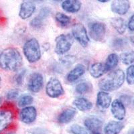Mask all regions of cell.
Segmentation results:
<instances>
[{"instance_id": "cell-1", "label": "cell", "mask_w": 134, "mask_h": 134, "mask_svg": "<svg viewBox=\"0 0 134 134\" xmlns=\"http://www.w3.org/2000/svg\"><path fill=\"white\" fill-rule=\"evenodd\" d=\"M22 57L18 50L8 48L0 54V68L8 71H16L22 65Z\"/></svg>"}, {"instance_id": "cell-2", "label": "cell", "mask_w": 134, "mask_h": 134, "mask_svg": "<svg viewBox=\"0 0 134 134\" xmlns=\"http://www.w3.org/2000/svg\"><path fill=\"white\" fill-rule=\"evenodd\" d=\"M125 73L121 69H117L110 72L109 75L101 79L99 87L102 91L111 92L120 88L125 81Z\"/></svg>"}, {"instance_id": "cell-3", "label": "cell", "mask_w": 134, "mask_h": 134, "mask_svg": "<svg viewBox=\"0 0 134 134\" xmlns=\"http://www.w3.org/2000/svg\"><path fill=\"white\" fill-rule=\"evenodd\" d=\"M23 52L26 59L30 63H36L41 58L40 44L36 38L30 39L25 43Z\"/></svg>"}, {"instance_id": "cell-4", "label": "cell", "mask_w": 134, "mask_h": 134, "mask_svg": "<svg viewBox=\"0 0 134 134\" xmlns=\"http://www.w3.org/2000/svg\"><path fill=\"white\" fill-rule=\"evenodd\" d=\"M55 42V52L58 55H63L69 51L73 43L71 37L65 34H61L57 36Z\"/></svg>"}, {"instance_id": "cell-5", "label": "cell", "mask_w": 134, "mask_h": 134, "mask_svg": "<svg viewBox=\"0 0 134 134\" xmlns=\"http://www.w3.org/2000/svg\"><path fill=\"white\" fill-rule=\"evenodd\" d=\"M46 93L51 98H58L64 94V89L60 81L56 78H51L48 82Z\"/></svg>"}, {"instance_id": "cell-6", "label": "cell", "mask_w": 134, "mask_h": 134, "mask_svg": "<svg viewBox=\"0 0 134 134\" xmlns=\"http://www.w3.org/2000/svg\"><path fill=\"white\" fill-rule=\"evenodd\" d=\"M72 34L74 38L82 46H86L89 42V38L87 34V30L82 24L78 23L73 26Z\"/></svg>"}, {"instance_id": "cell-7", "label": "cell", "mask_w": 134, "mask_h": 134, "mask_svg": "<svg viewBox=\"0 0 134 134\" xmlns=\"http://www.w3.org/2000/svg\"><path fill=\"white\" fill-rule=\"evenodd\" d=\"M106 34V26L103 23L95 22L89 26V35L95 41H102Z\"/></svg>"}, {"instance_id": "cell-8", "label": "cell", "mask_w": 134, "mask_h": 134, "mask_svg": "<svg viewBox=\"0 0 134 134\" xmlns=\"http://www.w3.org/2000/svg\"><path fill=\"white\" fill-rule=\"evenodd\" d=\"M84 124L91 134H103L102 132L103 121L94 116L87 117Z\"/></svg>"}, {"instance_id": "cell-9", "label": "cell", "mask_w": 134, "mask_h": 134, "mask_svg": "<svg viewBox=\"0 0 134 134\" xmlns=\"http://www.w3.org/2000/svg\"><path fill=\"white\" fill-rule=\"evenodd\" d=\"M44 79L42 75L38 72H34L30 76L27 83V87L32 93H38L43 87Z\"/></svg>"}, {"instance_id": "cell-10", "label": "cell", "mask_w": 134, "mask_h": 134, "mask_svg": "<svg viewBox=\"0 0 134 134\" xmlns=\"http://www.w3.org/2000/svg\"><path fill=\"white\" fill-rule=\"evenodd\" d=\"M37 117V111L34 107H26L21 110L20 113V119L21 122L26 124L33 123Z\"/></svg>"}, {"instance_id": "cell-11", "label": "cell", "mask_w": 134, "mask_h": 134, "mask_svg": "<svg viewBox=\"0 0 134 134\" xmlns=\"http://www.w3.org/2000/svg\"><path fill=\"white\" fill-rule=\"evenodd\" d=\"M111 111L113 117L119 121L125 119L126 115V110L124 103L119 99H115L111 103Z\"/></svg>"}, {"instance_id": "cell-12", "label": "cell", "mask_w": 134, "mask_h": 134, "mask_svg": "<svg viewBox=\"0 0 134 134\" xmlns=\"http://www.w3.org/2000/svg\"><path fill=\"white\" fill-rule=\"evenodd\" d=\"M130 8V2L127 0L113 1L111 5V9L113 13L119 15H125Z\"/></svg>"}, {"instance_id": "cell-13", "label": "cell", "mask_w": 134, "mask_h": 134, "mask_svg": "<svg viewBox=\"0 0 134 134\" xmlns=\"http://www.w3.org/2000/svg\"><path fill=\"white\" fill-rule=\"evenodd\" d=\"M111 105V97L107 92L100 91L97 96V106L99 109H108Z\"/></svg>"}, {"instance_id": "cell-14", "label": "cell", "mask_w": 134, "mask_h": 134, "mask_svg": "<svg viewBox=\"0 0 134 134\" xmlns=\"http://www.w3.org/2000/svg\"><path fill=\"white\" fill-rule=\"evenodd\" d=\"M35 9L34 3L31 2H24L20 5L19 15L22 20H26L32 16Z\"/></svg>"}, {"instance_id": "cell-15", "label": "cell", "mask_w": 134, "mask_h": 134, "mask_svg": "<svg viewBox=\"0 0 134 134\" xmlns=\"http://www.w3.org/2000/svg\"><path fill=\"white\" fill-rule=\"evenodd\" d=\"M13 114L9 110H0V133L12 121Z\"/></svg>"}, {"instance_id": "cell-16", "label": "cell", "mask_w": 134, "mask_h": 134, "mask_svg": "<svg viewBox=\"0 0 134 134\" xmlns=\"http://www.w3.org/2000/svg\"><path fill=\"white\" fill-rule=\"evenodd\" d=\"M124 124L121 121H111L104 129L105 134H119L124 128Z\"/></svg>"}, {"instance_id": "cell-17", "label": "cell", "mask_w": 134, "mask_h": 134, "mask_svg": "<svg viewBox=\"0 0 134 134\" xmlns=\"http://www.w3.org/2000/svg\"><path fill=\"white\" fill-rule=\"evenodd\" d=\"M85 69L82 64H78L72 70H70L66 76L67 81L69 82H73L77 81L81 76L84 75Z\"/></svg>"}, {"instance_id": "cell-18", "label": "cell", "mask_w": 134, "mask_h": 134, "mask_svg": "<svg viewBox=\"0 0 134 134\" xmlns=\"http://www.w3.org/2000/svg\"><path fill=\"white\" fill-rule=\"evenodd\" d=\"M62 8L69 13H76L80 10L81 3L77 0H66L62 3Z\"/></svg>"}, {"instance_id": "cell-19", "label": "cell", "mask_w": 134, "mask_h": 134, "mask_svg": "<svg viewBox=\"0 0 134 134\" xmlns=\"http://www.w3.org/2000/svg\"><path fill=\"white\" fill-rule=\"evenodd\" d=\"M76 113L75 109L72 107L66 109L58 115V121L60 124H68L72 120Z\"/></svg>"}, {"instance_id": "cell-20", "label": "cell", "mask_w": 134, "mask_h": 134, "mask_svg": "<svg viewBox=\"0 0 134 134\" xmlns=\"http://www.w3.org/2000/svg\"><path fill=\"white\" fill-rule=\"evenodd\" d=\"M73 105L76 109L81 111H90L93 107V104L90 100L84 97L77 98L75 99L73 101Z\"/></svg>"}, {"instance_id": "cell-21", "label": "cell", "mask_w": 134, "mask_h": 134, "mask_svg": "<svg viewBox=\"0 0 134 134\" xmlns=\"http://www.w3.org/2000/svg\"><path fill=\"white\" fill-rule=\"evenodd\" d=\"M111 24L116 31L120 34H124L127 29L126 21L120 17L111 19Z\"/></svg>"}, {"instance_id": "cell-22", "label": "cell", "mask_w": 134, "mask_h": 134, "mask_svg": "<svg viewBox=\"0 0 134 134\" xmlns=\"http://www.w3.org/2000/svg\"><path fill=\"white\" fill-rule=\"evenodd\" d=\"M89 72L91 75L95 79L100 78L106 72L104 64L101 63H96L92 64L90 67Z\"/></svg>"}, {"instance_id": "cell-23", "label": "cell", "mask_w": 134, "mask_h": 134, "mask_svg": "<svg viewBox=\"0 0 134 134\" xmlns=\"http://www.w3.org/2000/svg\"><path fill=\"white\" fill-rule=\"evenodd\" d=\"M49 13H50V11L48 9H46V8H44V9H42L40 11V14L36 18H34L31 21V26L33 27H34V28H40V27H41V26L43 24V21H44V18L48 16Z\"/></svg>"}, {"instance_id": "cell-24", "label": "cell", "mask_w": 134, "mask_h": 134, "mask_svg": "<svg viewBox=\"0 0 134 134\" xmlns=\"http://www.w3.org/2000/svg\"><path fill=\"white\" fill-rule=\"evenodd\" d=\"M118 63H119V57L116 54L113 53L109 55L104 64L105 71H110L114 69L115 67L117 66Z\"/></svg>"}, {"instance_id": "cell-25", "label": "cell", "mask_w": 134, "mask_h": 134, "mask_svg": "<svg viewBox=\"0 0 134 134\" xmlns=\"http://www.w3.org/2000/svg\"><path fill=\"white\" fill-rule=\"evenodd\" d=\"M120 60L125 65H130L134 63V51L123 52L120 55Z\"/></svg>"}, {"instance_id": "cell-26", "label": "cell", "mask_w": 134, "mask_h": 134, "mask_svg": "<svg viewBox=\"0 0 134 134\" xmlns=\"http://www.w3.org/2000/svg\"><path fill=\"white\" fill-rule=\"evenodd\" d=\"M92 88V86L90 82H80L76 86L75 90L77 93L80 94H83L90 92Z\"/></svg>"}, {"instance_id": "cell-27", "label": "cell", "mask_w": 134, "mask_h": 134, "mask_svg": "<svg viewBox=\"0 0 134 134\" xmlns=\"http://www.w3.org/2000/svg\"><path fill=\"white\" fill-rule=\"evenodd\" d=\"M56 20L61 26H64L69 24L70 21V18L66 14H63L61 12H58L55 15Z\"/></svg>"}, {"instance_id": "cell-28", "label": "cell", "mask_w": 134, "mask_h": 134, "mask_svg": "<svg viewBox=\"0 0 134 134\" xmlns=\"http://www.w3.org/2000/svg\"><path fill=\"white\" fill-rule=\"evenodd\" d=\"M34 99L30 94H24L20 98L18 101V105L20 107H26L27 105H30L33 102Z\"/></svg>"}, {"instance_id": "cell-29", "label": "cell", "mask_w": 134, "mask_h": 134, "mask_svg": "<svg viewBox=\"0 0 134 134\" xmlns=\"http://www.w3.org/2000/svg\"><path fill=\"white\" fill-rule=\"evenodd\" d=\"M126 81L130 85H134V65H130L127 69Z\"/></svg>"}, {"instance_id": "cell-30", "label": "cell", "mask_w": 134, "mask_h": 134, "mask_svg": "<svg viewBox=\"0 0 134 134\" xmlns=\"http://www.w3.org/2000/svg\"><path fill=\"white\" fill-rule=\"evenodd\" d=\"M126 45V41L124 38H117L112 42V47L117 50H122Z\"/></svg>"}, {"instance_id": "cell-31", "label": "cell", "mask_w": 134, "mask_h": 134, "mask_svg": "<svg viewBox=\"0 0 134 134\" xmlns=\"http://www.w3.org/2000/svg\"><path fill=\"white\" fill-rule=\"evenodd\" d=\"M70 131L73 134H88L87 131L83 127L77 124L72 125L70 128Z\"/></svg>"}, {"instance_id": "cell-32", "label": "cell", "mask_w": 134, "mask_h": 134, "mask_svg": "<svg viewBox=\"0 0 134 134\" xmlns=\"http://www.w3.org/2000/svg\"><path fill=\"white\" fill-rule=\"evenodd\" d=\"M76 60V58L74 56H71V55H69V56H66V57H63V58H61L60 61L61 63L64 66H69L72 65V64H74V63Z\"/></svg>"}, {"instance_id": "cell-33", "label": "cell", "mask_w": 134, "mask_h": 134, "mask_svg": "<svg viewBox=\"0 0 134 134\" xmlns=\"http://www.w3.org/2000/svg\"><path fill=\"white\" fill-rule=\"evenodd\" d=\"M19 91L16 89H12L7 93L6 97L9 100H14L18 97Z\"/></svg>"}, {"instance_id": "cell-34", "label": "cell", "mask_w": 134, "mask_h": 134, "mask_svg": "<svg viewBox=\"0 0 134 134\" xmlns=\"http://www.w3.org/2000/svg\"><path fill=\"white\" fill-rule=\"evenodd\" d=\"M128 28L131 31H134V14L131 15L127 24Z\"/></svg>"}, {"instance_id": "cell-35", "label": "cell", "mask_w": 134, "mask_h": 134, "mask_svg": "<svg viewBox=\"0 0 134 134\" xmlns=\"http://www.w3.org/2000/svg\"><path fill=\"white\" fill-rule=\"evenodd\" d=\"M24 72V71H22V73H20V75L18 76V78L16 79L17 82H18V84H21V81H22V79H23Z\"/></svg>"}, {"instance_id": "cell-36", "label": "cell", "mask_w": 134, "mask_h": 134, "mask_svg": "<svg viewBox=\"0 0 134 134\" xmlns=\"http://www.w3.org/2000/svg\"><path fill=\"white\" fill-rule=\"evenodd\" d=\"M98 2H100V3H106V2H108L109 1H107V0H99Z\"/></svg>"}, {"instance_id": "cell-37", "label": "cell", "mask_w": 134, "mask_h": 134, "mask_svg": "<svg viewBox=\"0 0 134 134\" xmlns=\"http://www.w3.org/2000/svg\"><path fill=\"white\" fill-rule=\"evenodd\" d=\"M1 102H2V99H1V97H0V104H1Z\"/></svg>"}, {"instance_id": "cell-38", "label": "cell", "mask_w": 134, "mask_h": 134, "mask_svg": "<svg viewBox=\"0 0 134 134\" xmlns=\"http://www.w3.org/2000/svg\"><path fill=\"white\" fill-rule=\"evenodd\" d=\"M131 134H134V131H133V132L132 133H131Z\"/></svg>"}, {"instance_id": "cell-39", "label": "cell", "mask_w": 134, "mask_h": 134, "mask_svg": "<svg viewBox=\"0 0 134 134\" xmlns=\"http://www.w3.org/2000/svg\"><path fill=\"white\" fill-rule=\"evenodd\" d=\"M0 83H1V77H0Z\"/></svg>"}]
</instances>
